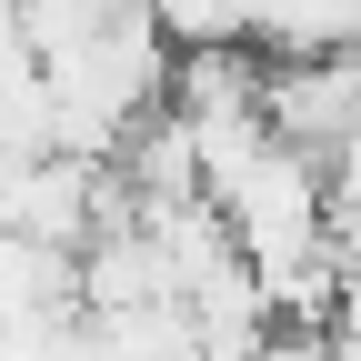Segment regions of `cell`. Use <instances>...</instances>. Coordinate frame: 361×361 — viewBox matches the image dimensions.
Masks as SVG:
<instances>
[{"label": "cell", "mask_w": 361, "mask_h": 361, "mask_svg": "<svg viewBox=\"0 0 361 361\" xmlns=\"http://www.w3.org/2000/svg\"><path fill=\"white\" fill-rule=\"evenodd\" d=\"M211 211L231 221V241H241V261L261 271V281H281V271H301V261L331 251V180H322V161H301L291 141H271L241 180H221Z\"/></svg>", "instance_id": "cell-1"}, {"label": "cell", "mask_w": 361, "mask_h": 361, "mask_svg": "<svg viewBox=\"0 0 361 361\" xmlns=\"http://www.w3.org/2000/svg\"><path fill=\"white\" fill-rule=\"evenodd\" d=\"M261 121H271V141H291L301 161H341V141L361 130V51L351 61H271Z\"/></svg>", "instance_id": "cell-2"}, {"label": "cell", "mask_w": 361, "mask_h": 361, "mask_svg": "<svg viewBox=\"0 0 361 361\" xmlns=\"http://www.w3.org/2000/svg\"><path fill=\"white\" fill-rule=\"evenodd\" d=\"M151 301H180V281H171L151 231H111V241L80 251V311L90 322H121V311H151Z\"/></svg>", "instance_id": "cell-3"}, {"label": "cell", "mask_w": 361, "mask_h": 361, "mask_svg": "<svg viewBox=\"0 0 361 361\" xmlns=\"http://www.w3.org/2000/svg\"><path fill=\"white\" fill-rule=\"evenodd\" d=\"M0 151L61 161V90L40 61H0Z\"/></svg>", "instance_id": "cell-4"}, {"label": "cell", "mask_w": 361, "mask_h": 361, "mask_svg": "<svg viewBox=\"0 0 361 361\" xmlns=\"http://www.w3.org/2000/svg\"><path fill=\"white\" fill-rule=\"evenodd\" d=\"M261 61L251 51H180V71H171V111H191V121H211V111H261Z\"/></svg>", "instance_id": "cell-5"}, {"label": "cell", "mask_w": 361, "mask_h": 361, "mask_svg": "<svg viewBox=\"0 0 361 361\" xmlns=\"http://www.w3.org/2000/svg\"><path fill=\"white\" fill-rule=\"evenodd\" d=\"M151 20L180 51H251V0H151Z\"/></svg>", "instance_id": "cell-6"}, {"label": "cell", "mask_w": 361, "mask_h": 361, "mask_svg": "<svg viewBox=\"0 0 361 361\" xmlns=\"http://www.w3.org/2000/svg\"><path fill=\"white\" fill-rule=\"evenodd\" d=\"M261 361H331V331H271Z\"/></svg>", "instance_id": "cell-7"}, {"label": "cell", "mask_w": 361, "mask_h": 361, "mask_svg": "<svg viewBox=\"0 0 361 361\" xmlns=\"http://www.w3.org/2000/svg\"><path fill=\"white\" fill-rule=\"evenodd\" d=\"M331 331H351V341H361V261L341 271V322H331Z\"/></svg>", "instance_id": "cell-8"}]
</instances>
